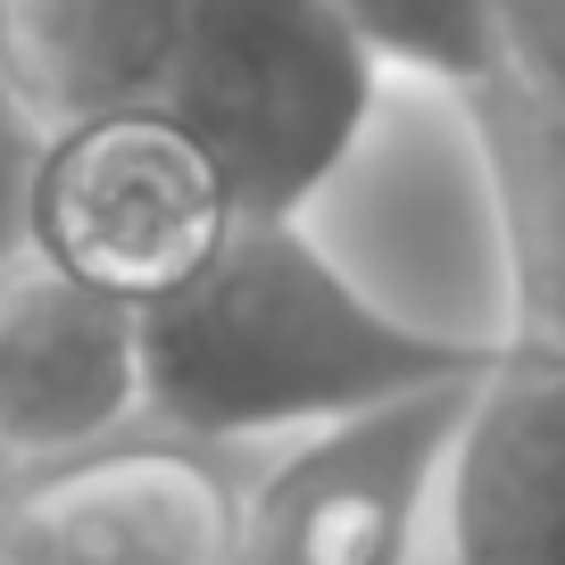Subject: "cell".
Instances as JSON below:
<instances>
[{
	"label": "cell",
	"instance_id": "obj_1",
	"mask_svg": "<svg viewBox=\"0 0 565 565\" xmlns=\"http://www.w3.org/2000/svg\"><path fill=\"white\" fill-rule=\"evenodd\" d=\"M499 341L383 308L308 225H233L175 300L141 308V424L192 449L374 416L391 399L475 383Z\"/></svg>",
	"mask_w": 565,
	"mask_h": 565
},
{
	"label": "cell",
	"instance_id": "obj_2",
	"mask_svg": "<svg viewBox=\"0 0 565 565\" xmlns=\"http://www.w3.org/2000/svg\"><path fill=\"white\" fill-rule=\"evenodd\" d=\"M391 67L333 0H192L159 108L200 141L242 225H300L358 159Z\"/></svg>",
	"mask_w": 565,
	"mask_h": 565
},
{
	"label": "cell",
	"instance_id": "obj_3",
	"mask_svg": "<svg viewBox=\"0 0 565 565\" xmlns=\"http://www.w3.org/2000/svg\"><path fill=\"white\" fill-rule=\"evenodd\" d=\"M233 225L242 216L216 167L167 108H125L51 134L25 183V249L125 308L175 300Z\"/></svg>",
	"mask_w": 565,
	"mask_h": 565
},
{
	"label": "cell",
	"instance_id": "obj_4",
	"mask_svg": "<svg viewBox=\"0 0 565 565\" xmlns=\"http://www.w3.org/2000/svg\"><path fill=\"white\" fill-rule=\"evenodd\" d=\"M466 383L300 433L233 515V565H407Z\"/></svg>",
	"mask_w": 565,
	"mask_h": 565
},
{
	"label": "cell",
	"instance_id": "obj_5",
	"mask_svg": "<svg viewBox=\"0 0 565 565\" xmlns=\"http://www.w3.org/2000/svg\"><path fill=\"white\" fill-rule=\"evenodd\" d=\"M242 482L216 449L134 433L0 499V565H233Z\"/></svg>",
	"mask_w": 565,
	"mask_h": 565
},
{
	"label": "cell",
	"instance_id": "obj_6",
	"mask_svg": "<svg viewBox=\"0 0 565 565\" xmlns=\"http://www.w3.org/2000/svg\"><path fill=\"white\" fill-rule=\"evenodd\" d=\"M141 424V308L58 275L25 249L0 266V449L42 466L134 441Z\"/></svg>",
	"mask_w": 565,
	"mask_h": 565
},
{
	"label": "cell",
	"instance_id": "obj_7",
	"mask_svg": "<svg viewBox=\"0 0 565 565\" xmlns=\"http://www.w3.org/2000/svg\"><path fill=\"white\" fill-rule=\"evenodd\" d=\"M449 565H565V350L499 333L441 449Z\"/></svg>",
	"mask_w": 565,
	"mask_h": 565
},
{
	"label": "cell",
	"instance_id": "obj_8",
	"mask_svg": "<svg viewBox=\"0 0 565 565\" xmlns=\"http://www.w3.org/2000/svg\"><path fill=\"white\" fill-rule=\"evenodd\" d=\"M192 0H0V92L42 141L159 108Z\"/></svg>",
	"mask_w": 565,
	"mask_h": 565
},
{
	"label": "cell",
	"instance_id": "obj_9",
	"mask_svg": "<svg viewBox=\"0 0 565 565\" xmlns=\"http://www.w3.org/2000/svg\"><path fill=\"white\" fill-rule=\"evenodd\" d=\"M466 117L482 141L499 249H508V333L565 350V125L532 108L508 75L466 92Z\"/></svg>",
	"mask_w": 565,
	"mask_h": 565
},
{
	"label": "cell",
	"instance_id": "obj_10",
	"mask_svg": "<svg viewBox=\"0 0 565 565\" xmlns=\"http://www.w3.org/2000/svg\"><path fill=\"white\" fill-rule=\"evenodd\" d=\"M333 9L391 75H424V84L458 92V100L508 75L499 0H333Z\"/></svg>",
	"mask_w": 565,
	"mask_h": 565
},
{
	"label": "cell",
	"instance_id": "obj_11",
	"mask_svg": "<svg viewBox=\"0 0 565 565\" xmlns=\"http://www.w3.org/2000/svg\"><path fill=\"white\" fill-rule=\"evenodd\" d=\"M499 58L508 84L565 125V0H499Z\"/></svg>",
	"mask_w": 565,
	"mask_h": 565
},
{
	"label": "cell",
	"instance_id": "obj_12",
	"mask_svg": "<svg viewBox=\"0 0 565 565\" xmlns=\"http://www.w3.org/2000/svg\"><path fill=\"white\" fill-rule=\"evenodd\" d=\"M18 482H25V466H18V458H9V449H0V499L18 491Z\"/></svg>",
	"mask_w": 565,
	"mask_h": 565
}]
</instances>
